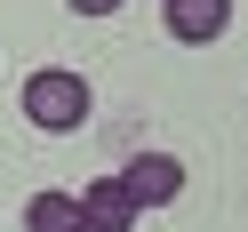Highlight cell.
Returning <instances> with one entry per match:
<instances>
[{"instance_id":"cell-2","label":"cell","mask_w":248,"mask_h":232,"mask_svg":"<svg viewBox=\"0 0 248 232\" xmlns=\"http://www.w3.org/2000/svg\"><path fill=\"white\" fill-rule=\"evenodd\" d=\"M112 176L128 184V200H136V208H168V200L184 192V160H176V152H160V144H136L128 160L112 168Z\"/></svg>"},{"instance_id":"cell-1","label":"cell","mask_w":248,"mask_h":232,"mask_svg":"<svg viewBox=\"0 0 248 232\" xmlns=\"http://www.w3.org/2000/svg\"><path fill=\"white\" fill-rule=\"evenodd\" d=\"M24 120H32L40 136H72V128H88V112H96V88L80 80L72 64H40V72H24Z\"/></svg>"},{"instance_id":"cell-3","label":"cell","mask_w":248,"mask_h":232,"mask_svg":"<svg viewBox=\"0 0 248 232\" xmlns=\"http://www.w3.org/2000/svg\"><path fill=\"white\" fill-rule=\"evenodd\" d=\"M160 24H168V40H184V48H208V40H224L232 0H160Z\"/></svg>"},{"instance_id":"cell-5","label":"cell","mask_w":248,"mask_h":232,"mask_svg":"<svg viewBox=\"0 0 248 232\" xmlns=\"http://www.w3.org/2000/svg\"><path fill=\"white\" fill-rule=\"evenodd\" d=\"M24 232H88V216L72 192H32L24 200Z\"/></svg>"},{"instance_id":"cell-4","label":"cell","mask_w":248,"mask_h":232,"mask_svg":"<svg viewBox=\"0 0 248 232\" xmlns=\"http://www.w3.org/2000/svg\"><path fill=\"white\" fill-rule=\"evenodd\" d=\"M72 200H80L88 232H136V216H144V208L128 200V184H120V176H96V184H80Z\"/></svg>"},{"instance_id":"cell-6","label":"cell","mask_w":248,"mask_h":232,"mask_svg":"<svg viewBox=\"0 0 248 232\" xmlns=\"http://www.w3.org/2000/svg\"><path fill=\"white\" fill-rule=\"evenodd\" d=\"M120 0H72V16H112Z\"/></svg>"}]
</instances>
